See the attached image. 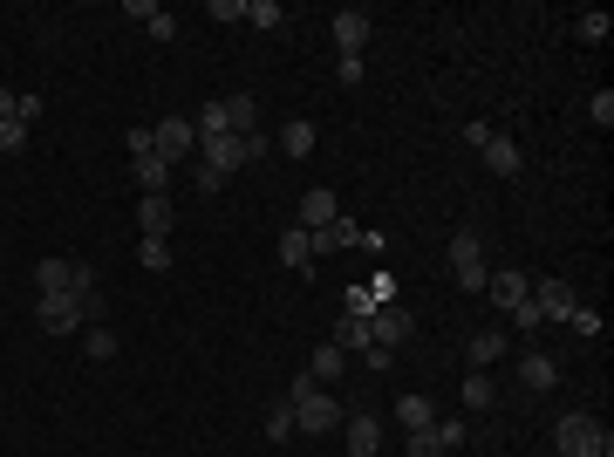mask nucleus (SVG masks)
<instances>
[{"instance_id":"nucleus-35","label":"nucleus","mask_w":614,"mask_h":457,"mask_svg":"<svg viewBox=\"0 0 614 457\" xmlns=\"http://www.w3.org/2000/svg\"><path fill=\"white\" fill-rule=\"evenodd\" d=\"M335 82H348V89H355V82H362V55H342V62H335Z\"/></svg>"},{"instance_id":"nucleus-7","label":"nucleus","mask_w":614,"mask_h":457,"mask_svg":"<svg viewBox=\"0 0 614 457\" xmlns=\"http://www.w3.org/2000/svg\"><path fill=\"white\" fill-rule=\"evenodd\" d=\"M533 307H539V321H567L580 307V294L567 287V280H546V287H533Z\"/></svg>"},{"instance_id":"nucleus-28","label":"nucleus","mask_w":614,"mask_h":457,"mask_svg":"<svg viewBox=\"0 0 614 457\" xmlns=\"http://www.w3.org/2000/svg\"><path fill=\"white\" fill-rule=\"evenodd\" d=\"M574 35L580 41H608V14H594V7H587V14L574 21Z\"/></svg>"},{"instance_id":"nucleus-15","label":"nucleus","mask_w":614,"mask_h":457,"mask_svg":"<svg viewBox=\"0 0 614 457\" xmlns=\"http://www.w3.org/2000/svg\"><path fill=\"white\" fill-rule=\"evenodd\" d=\"M328 219H342V212H335V191H328V185H314V191L301 198V232H321Z\"/></svg>"},{"instance_id":"nucleus-17","label":"nucleus","mask_w":614,"mask_h":457,"mask_svg":"<svg viewBox=\"0 0 614 457\" xmlns=\"http://www.w3.org/2000/svg\"><path fill=\"white\" fill-rule=\"evenodd\" d=\"M219 103H226V130L232 137H253V130H260V103H253V96H219Z\"/></svg>"},{"instance_id":"nucleus-5","label":"nucleus","mask_w":614,"mask_h":457,"mask_svg":"<svg viewBox=\"0 0 614 457\" xmlns=\"http://www.w3.org/2000/svg\"><path fill=\"white\" fill-rule=\"evenodd\" d=\"M369 335H376V342L383 348H403L410 342V335H417V314H410V307H376V314H369Z\"/></svg>"},{"instance_id":"nucleus-10","label":"nucleus","mask_w":614,"mask_h":457,"mask_svg":"<svg viewBox=\"0 0 614 457\" xmlns=\"http://www.w3.org/2000/svg\"><path fill=\"white\" fill-rule=\"evenodd\" d=\"M342 437H348V457H376L383 451V423L376 417H342Z\"/></svg>"},{"instance_id":"nucleus-36","label":"nucleus","mask_w":614,"mask_h":457,"mask_svg":"<svg viewBox=\"0 0 614 457\" xmlns=\"http://www.w3.org/2000/svg\"><path fill=\"white\" fill-rule=\"evenodd\" d=\"M212 21H246V0H212Z\"/></svg>"},{"instance_id":"nucleus-27","label":"nucleus","mask_w":614,"mask_h":457,"mask_svg":"<svg viewBox=\"0 0 614 457\" xmlns=\"http://www.w3.org/2000/svg\"><path fill=\"white\" fill-rule=\"evenodd\" d=\"M464 410H492V376H464Z\"/></svg>"},{"instance_id":"nucleus-38","label":"nucleus","mask_w":614,"mask_h":457,"mask_svg":"<svg viewBox=\"0 0 614 457\" xmlns=\"http://www.w3.org/2000/svg\"><path fill=\"white\" fill-rule=\"evenodd\" d=\"M587 110H594V123H601V130H608V123H614V96H608V89H601V96H594V103H587Z\"/></svg>"},{"instance_id":"nucleus-31","label":"nucleus","mask_w":614,"mask_h":457,"mask_svg":"<svg viewBox=\"0 0 614 457\" xmlns=\"http://www.w3.org/2000/svg\"><path fill=\"white\" fill-rule=\"evenodd\" d=\"M82 348H89L96 362H110V355H116V335H110V328H89V342H82Z\"/></svg>"},{"instance_id":"nucleus-19","label":"nucleus","mask_w":614,"mask_h":457,"mask_svg":"<svg viewBox=\"0 0 614 457\" xmlns=\"http://www.w3.org/2000/svg\"><path fill=\"white\" fill-rule=\"evenodd\" d=\"M335 348H376V335H369V314H342V321H335Z\"/></svg>"},{"instance_id":"nucleus-6","label":"nucleus","mask_w":614,"mask_h":457,"mask_svg":"<svg viewBox=\"0 0 614 457\" xmlns=\"http://www.w3.org/2000/svg\"><path fill=\"white\" fill-rule=\"evenodd\" d=\"M35 321L48 328V335H76V328H82V307H76V294H41Z\"/></svg>"},{"instance_id":"nucleus-37","label":"nucleus","mask_w":614,"mask_h":457,"mask_svg":"<svg viewBox=\"0 0 614 457\" xmlns=\"http://www.w3.org/2000/svg\"><path fill=\"white\" fill-rule=\"evenodd\" d=\"M567 321H574L580 335H601V314H594V307H574V314H567Z\"/></svg>"},{"instance_id":"nucleus-18","label":"nucleus","mask_w":614,"mask_h":457,"mask_svg":"<svg viewBox=\"0 0 614 457\" xmlns=\"http://www.w3.org/2000/svg\"><path fill=\"white\" fill-rule=\"evenodd\" d=\"M171 219H178V212H171V198H144V205H137L144 239H171Z\"/></svg>"},{"instance_id":"nucleus-11","label":"nucleus","mask_w":614,"mask_h":457,"mask_svg":"<svg viewBox=\"0 0 614 457\" xmlns=\"http://www.w3.org/2000/svg\"><path fill=\"white\" fill-rule=\"evenodd\" d=\"M505 348H512V342H505L499 328H485V335H471V348H464V362H471V376H492V362H499Z\"/></svg>"},{"instance_id":"nucleus-9","label":"nucleus","mask_w":614,"mask_h":457,"mask_svg":"<svg viewBox=\"0 0 614 457\" xmlns=\"http://www.w3.org/2000/svg\"><path fill=\"white\" fill-rule=\"evenodd\" d=\"M485 294H492V307H505V314H512V307H519L526 294H533V280H526L519 267H499L492 280H485Z\"/></svg>"},{"instance_id":"nucleus-2","label":"nucleus","mask_w":614,"mask_h":457,"mask_svg":"<svg viewBox=\"0 0 614 457\" xmlns=\"http://www.w3.org/2000/svg\"><path fill=\"white\" fill-rule=\"evenodd\" d=\"M451 280H458L464 294H485V280H492V267H485V239H478L471 226L451 239Z\"/></svg>"},{"instance_id":"nucleus-3","label":"nucleus","mask_w":614,"mask_h":457,"mask_svg":"<svg viewBox=\"0 0 614 457\" xmlns=\"http://www.w3.org/2000/svg\"><path fill=\"white\" fill-rule=\"evenodd\" d=\"M342 403L328 396V389H307V396H294V430H307V437H328V430H342Z\"/></svg>"},{"instance_id":"nucleus-30","label":"nucleus","mask_w":614,"mask_h":457,"mask_svg":"<svg viewBox=\"0 0 614 457\" xmlns=\"http://www.w3.org/2000/svg\"><path fill=\"white\" fill-rule=\"evenodd\" d=\"M512 328H519V335H533V328H546V321H539V307H533V294H526V301L512 307Z\"/></svg>"},{"instance_id":"nucleus-8","label":"nucleus","mask_w":614,"mask_h":457,"mask_svg":"<svg viewBox=\"0 0 614 457\" xmlns=\"http://www.w3.org/2000/svg\"><path fill=\"white\" fill-rule=\"evenodd\" d=\"M478 157H485V171H492V178H519V164H526V157H519V144H512V137H499V130L478 144Z\"/></svg>"},{"instance_id":"nucleus-12","label":"nucleus","mask_w":614,"mask_h":457,"mask_svg":"<svg viewBox=\"0 0 614 457\" xmlns=\"http://www.w3.org/2000/svg\"><path fill=\"white\" fill-rule=\"evenodd\" d=\"M130 171H137V185H144V198H171V164H164V157L157 151H144V157H130Z\"/></svg>"},{"instance_id":"nucleus-26","label":"nucleus","mask_w":614,"mask_h":457,"mask_svg":"<svg viewBox=\"0 0 614 457\" xmlns=\"http://www.w3.org/2000/svg\"><path fill=\"white\" fill-rule=\"evenodd\" d=\"M137 260H144L151 273H171V239H144V246H137Z\"/></svg>"},{"instance_id":"nucleus-14","label":"nucleus","mask_w":614,"mask_h":457,"mask_svg":"<svg viewBox=\"0 0 614 457\" xmlns=\"http://www.w3.org/2000/svg\"><path fill=\"white\" fill-rule=\"evenodd\" d=\"M35 287H41V294H69V287H76V260L48 253V260L35 267Z\"/></svg>"},{"instance_id":"nucleus-24","label":"nucleus","mask_w":614,"mask_h":457,"mask_svg":"<svg viewBox=\"0 0 614 457\" xmlns=\"http://www.w3.org/2000/svg\"><path fill=\"white\" fill-rule=\"evenodd\" d=\"M246 21L267 28V35H280V28H287V7H280V0H246Z\"/></svg>"},{"instance_id":"nucleus-39","label":"nucleus","mask_w":614,"mask_h":457,"mask_svg":"<svg viewBox=\"0 0 614 457\" xmlns=\"http://www.w3.org/2000/svg\"><path fill=\"white\" fill-rule=\"evenodd\" d=\"M14 110H21V96H7V89H0V123H14Z\"/></svg>"},{"instance_id":"nucleus-32","label":"nucleus","mask_w":614,"mask_h":457,"mask_svg":"<svg viewBox=\"0 0 614 457\" xmlns=\"http://www.w3.org/2000/svg\"><path fill=\"white\" fill-rule=\"evenodd\" d=\"M437 444H444V451H458V444H464V417H444V423H437Z\"/></svg>"},{"instance_id":"nucleus-13","label":"nucleus","mask_w":614,"mask_h":457,"mask_svg":"<svg viewBox=\"0 0 614 457\" xmlns=\"http://www.w3.org/2000/svg\"><path fill=\"white\" fill-rule=\"evenodd\" d=\"M335 41H342V55H362V41H369V7H342V14H335Z\"/></svg>"},{"instance_id":"nucleus-34","label":"nucleus","mask_w":614,"mask_h":457,"mask_svg":"<svg viewBox=\"0 0 614 457\" xmlns=\"http://www.w3.org/2000/svg\"><path fill=\"white\" fill-rule=\"evenodd\" d=\"M362 362H369V369L383 376V369H396V348H383V342H376V348H362Z\"/></svg>"},{"instance_id":"nucleus-4","label":"nucleus","mask_w":614,"mask_h":457,"mask_svg":"<svg viewBox=\"0 0 614 457\" xmlns=\"http://www.w3.org/2000/svg\"><path fill=\"white\" fill-rule=\"evenodd\" d=\"M151 151L164 157V164H185V157L198 151V123L192 116H164V123L151 130Z\"/></svg>"},{"instance_id":"nucleus-23","label":"nucleus","mask_w":614,"mask_h":457,"mask_svg":"<svg viewBox=\"0 0 614 457\" xmlns=\"http://www.w3.org/2000/svg\"><path fill=\"white\" fill-rule=\"evenodd\" d=\"M396 423H403V430H430V423H437L430 396H403V403H396Z\"/></svg>"},{"instance_id":"nucleus-16","label":"nucleus","mask_w":614,"mask_h":457,"mask_svg":"<svg viewBox=\"0 0 614 457\" xmlns=\"http://www.w3.org/2000/svg\"><path fill=\"white\" fill-rule=\"evenodd\" d=\"M280 267H294V273L314 267V232H301V226L280 232Z\"/></svg>"},{"instance_id":"nucleus-1","label":"nucleus","mask_w":614,"mask_h":457,"mask_svg":"<svg viewBox=\"0 0 614 457\" xmlns=\"http://www.w3.org/2000/svg\"><path fill=\"white\" fill-rule=\"evenodd\" d=\"M553 451L560 457H614V430L601 417L574 410V417H560V430H553Z\"/></svg>"},{"instance_id":"nucleus-22","label":"nucleus","mask_w":614,"mask_h":457,"mask_svg":"<svg viewBox=\"0 0 614 457\" xmlns=\"http://www.w3.org/2000/svg\"><path fill=\"white\" fill-rule=\"evenodd\" d=\"M280 151H287V157H307V151H314V123H307V116L280 123Z\"/></svg>"},{"instance_id":"nucleus-33","label":"nucleus","mask_w":614,"mask_h":457,"mask_svg":"<svg viewBox=\"0 0 614 457\" xmlns=\"http://www.w3.org/2000/svg\"><path fill=\"white\" fill-rule=\"evenodd\" d=\"M21 144H28V123H21V116H14V123H0V151H21Z\"/></svg>"},{"instance_id":"nucleus-29","label":"nucleus","mask_w":614,"mask_h":457,"mask_svg":"<svg viewBox=\"0 0 614 457\" xmlns=\"http://www.w3.org/2000/svg\"><path fill=\"white\" fill-rule=\"evenodd\" d=\"M403 451H410V457H437V451H444V444H437V423H430V430H410Z\"/></svg>"},{"instance_id":"nucleus-21","label":"nucleus","mask_w":614,"mask_h":457,"mask_svg":"<svg viewBox=\"0 0 614 457\" xmlns=\"http://www.w3.org/2000/svg\"><path fill=\"white\" fill-rule=\"evenodd\" d=\"M342 369H348V355L335 342H321V348H314V362H307V376H314V382H335Z\"/></svg>"},{"instance_id":"nucleus-20","label":"nucleus","mask_w":614,"mask_h":457,"mask_svg":"<svg viewBox=\"0 0 614 457\" xmlns=\"http://www.w3.org/2000/svg\"><path fill=\"white\" fill-rule=\"evenodd\" d=\"M519 382H526V389H553V382H560V362H553V355H526V362H519Z\"/></svg>"},{"instance_id":"nucleus-25","label":"nucleus","mask_w":614,"mask_h":457,"mask_svg":"<svg viewBox=\"0 0 614 457\" xmlns=\"http://www.w3.org/2000/svg\"><path fill=\"white\" fill-rule=\"evenodd\" d=\"M267 437H273V444L301 437V430H294V403H273V417H267Z\"/></svg>"}]
</instances>
